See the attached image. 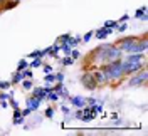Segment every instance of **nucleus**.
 Masks as SVG:
<instances>
[{
    "mask_svg": "<svg viewBox=\"0 0 148 136\" xmlns=\"http://www.w3.org/2000/svg\"><path fill=\"white\" fill-rule=\"evenodd\" d=\"M20 82H22V87H24L25 91H30L32 87H34V84H32V79H27V77H24V79H22Z\"/></svg>",
    "mask_w": 148,
    "mask_h": 136,
    "instance_id": "2eb2a0df",
    "label": "nucleus"
},
{
    "mask_svg": "<svg viewBox=\"0 0 148 136\" xmlns=\"http://www.w3.org/2000/svg\"><path fill=\"white\" fill-rule=\"evenodd\" d=\"M10 98H12V94H10V92H9V94H5V92H0V101H3V99L9 101Z\"/></svg>",
    "mask_w": 148,
    "mask_h": 136,
    "instance_id": "473e14b6",
    "label": "nucleus"
},
{
    "mask_svg": "<svg viewBox=\"0 0 148 136\" xmlns=\"http://www.w3.org/2000/svg\"><path fill=\"white\" fill-rule=\"evenodd\" d=\"M136 39H138V37H133V36H131V37H125L123 40L116 42V45H118L121 51H123V54H126V52H128V49L135 44V40H136Z\"/></svg>",
    "mask_w": 148,
    "mask_h": 136,
    "instance_id": "6e6552de",
    "label": "nucleus"
},
{
    "mask_svg": "<svg viewBox=\"0 0 148 136\" xmlns=\"http://www.w3.org/2000/svg\"><path fill=\"white\" fill-rule=\"evenodd\" d=\"M116 25H118V22H116V20H106V22H104V27L116 29Z\"/></svg>",
    "mask_w": 148,
    "mask_h": 136,
    "instance_id": "393cba45",
    "label": "nucleus"
},
{
    "mask_svg": "<svg viewBox=\"0 0 148 136\" xmlns=\"http://www.w3.org/2000/svg\"><path fill=\"white\" fill-rule=\"evenodd\" d=\"M147 77H148L147 69L143 67V69H140V71L131 74V77H130V81H128V86H131V87H140V86L147 84Z\"/></svg>",
    "mask_w": 148,
    "mask_h": 136,
    "instance_id": "20e7f679",
    "label": "nucleus"
},
{
    "mask_svg": "<svg viewBox=\"0 0 148 136\" xmlns=\"http://www.w3.org/2000/svg\"><path fill=\"white\" fill-rule=\"evenodd\" d=\"M3 2H5V0H0V5H2V3H3Z\"/></svg>",
    "mask_w": 148,
    "mask_h": 136,
    "instance_id": "a19ab883",
    "label": "nucleus"
},
{
    "mask_svg": "<svg viewBox=\"0 0 148 136\" xmlns=\"http://www.w3.org/2000/svg\"><path fill=\"white\" fill-rule=\"evenodd\" d=\"M123 69H125V76H131L133 72H136L140 69L145 67V52H135V54H126V57L123 59Z\"/></svg>",
    "mask_w": 148,
    "mask_h": 136,
    "instance_id": "f03ea898",
    "label": "nucleus"
},
{
    "mask_svg": "<svg viewBox=\"0 0 148 136\" xmlns=\"http://www.w3.org/2000/svg\"><path fill=\"white\" fill-rule=\"evenodd\" d=\"M10 86V81H0V89H9Z\"/></svg>",
    "mask_w": 148,
    "mask_h": 136,
    "instance_id": "c756f323",
    "label": "nucleus"
},
{
    "mask_svg": "<svg viewBox=\"0 0 148 136\" xmlns=\"http://www.w3.org/2000/svg\"><path fill=\"white\" fill-rule=\"evenodd\" d=\"M61 64H62V66H73V64H74V59L71 57V55H66L64 59H61Z\"/></svg>",
    "mask_w": 148,
    "mask_h": 136,
    "instance_id": "412c9836",
    "label": "nucleus"
},
{
    "mask_svg": "<svg viewBox=\"0 0 148 136\" xmlns=\"http://www.w3.org/2000/svg\"><path fill=\"white\" fill-rule=\"evenodd\" d=\"M42 104V99H39V98H36V96H29L27 99H25V106H27L29 109H32V111H36V109H39V106Z\"/></svg>",
    "mask_w": 148,
    "mask_h": 136,
    "instance_id": "9d476101",
    "label": "nucleus"
},
{
    "mask_svg": "<svg viewBox=\"0 0 148 136\" xmlns=\"http://www.w3.org/2000/svg\"><path fill=\"white\" fill-rule=\"evenodd\" d=\"M25 67H29V61H27V59H20L18 64H17V71L20 72V71H24Z\"/></svg>",
    "mask_w": 148,
    "mask_h": 136,
    "instance_id": "a211bd4d",
    "label": "nucleus"
},
{
    "mask_svg": "<svg viewBox=\"0 0 148 136\" xmlns=\"http://www.w3.org/2000/svg\"><path fill=\"white\" fill-rule=\"evenodd\" d=\"M46 99H49V101H59L61 99V96H59V94H57V92H56V91H49V94H47V98Z\"/></svg>",
    "mask_w": 148,
    "mask_h": 136,
    "instance_id": "6ab92c4d",
    "label": "nucleus"
},
{
    "mask_svg": "<svg viewBox=\"0 0 148 136\" xmlns=\"http://www.w3.org/2000/svg\"><path fill=\"white\" fill-rule=\"evenodd\" d=\"M108 82H120L125 77V69H123V62L120 61H113V62H106L101 66Z\"/></svg>",
    "mask_w": 148,
    "mask_h": 136,
    "instance_id": "7ed1b4c3",
    "label": "nucleus"
},
{
    "mask_svg": "<svg viewBox=\"0 0 148 136\" xmlns=\"http://www.w3.org/2000/svg\"><path fill=\"white\" fill-rule=\"evenodd\" d=\"M76 118H77V119L83 118V109H77V113H76Z\"/></svg>",
    "mask_w": 148,
    "mask_h": 136,
    "instance_id": "58836bf2",
    "label": "nucleus"
},
{
    "mask_svg": "<svg viewBox=\"0 0 148 136\" xmlns=\"http://www.w3.org/2000/svg\"><path fill=\"white\" fill-rule=\"evenodd\" d=\"M44 81H46V84H56V76H54V72H47L46 76H44Z\"/></svg>",
    "mask_w": 148,
    "mask_h": 136,
    "instance_id": "f3484780",
    "label": "nucleus"
},
{
    "mask_svg": "<svg viewBox=\"0 0 148 136\" xmlns=\"http://www.w3.org/2000/svg\"><path fill=\"white\" fill-rule=\"evenodd\" d=\"M69 55H71L74 61H76V59H79V57H81V52H79L77 49H74V47H73V51H71V54H69Z\"/></svg>",
    "mask_w": 148,
    "mask_h": 136,
    "instance_id": "a878e982",
    "label": "nucleus"
},
{
    "mask_svg": "<svg viewBox=\"0 0 148 136\" xmlns=\"http://www.w3.org/2000/svg\"><path fill=\"white\" fill-rule=\"evenodd\" d=\"M22 79H24V76H22V72H15L14 74V76H12V81H10V84H12V86H15V84H18V82L22 81Z\"/></svg>",
    "mask_w": 148,
    "mask_h": 136,
    "instance_id": "dca6fc26",
    "label": "nucleus"
},
{
    "mask_svg": "<svg viewBox=\"0 0 148 136\" xmlns=\"http://www.w3.org/2000/svg\"><path fill=\"white\" fill-rule=\"evenodd\" d=\"M20 72H22L24 77H27V79H32V76H34L32 71H30V67H25V69H24V71H20Z\"/></svg>",
    "mask_w": 148,
    "mask_h": 136,
    "instance_id": "4be33fe9",
    "label": "nucleus"
},
{
    "mask_svg": "<svg viewBox=\"0 0 148 136\" xmlns=\"http://www.w3.org/2000/svg\"><path fill=\"white\" fill-rule=\"evenodd\" d=\"M24 116H18V118H15L14 119V124H24Z\"/></svg>",
    "mask_w": 148,
    "mask_h": 136,
    "instance_id": "f704fd0d",
    "label": "nucleus"
},
{
    "mask_svg": "<svg viewBox=\"0 0 148 136\" xmlns=\"http://www.w3.org/2000/svg\"><path fill=\"white\" fill-rule=\"evenodd\" d=\"M59 51H61V45L54 44V45H51V47L46 49V55H51V57H56V59H57V52H59Z\"/></svg>",
    "mask_w": 148,
    "mask_h": 136,
    "instance_id": "f8f14e48",
    "label": "nucleus"
},
{
    "mask_svg": "<svg viewBox=\"0 0 148 136\" xmlns=\"http://www.w3.org/2000/svg\"><path fill=\"white\" fill-rule=\"evenodd\" d=\"M69 39H71V36H69V34H66V36H61V37H59V44L69 42Z\"/></svg>",
    "mask_w": 148,
    "mask_h": 136,
    "instance_id": "c85d7f7f",
    "label": "nucleus"
},
{
    "mask_svg": "<svg viewBox=\"0 0 148 136\" xmlns=\"http://www.w3.org/2000/svg\"><path fill=\"white\" fill-rule=\"evenodd\" d=\"M0 106L5 109V108H9V103H7V99H3V101H0Z\"/></svg>",
    "mask_w": 148,
    "mask_h": 136,
    "instance_id": "4c0bfd02",
    "label": "nucleus"
},
{
    "mask_svg": "<svg viewBox=\"0 0 148 136\" xmlns=\"http://www.w3.org/2000/svg\"><path fill=\"white\" fill-rule=\"evenodd\" d=\"M56 76V82H64V74L62 72H54Z\"/></svg>",
    "mask_w": 148,
    "mask_h": 136,
    "instance_id": "bb28decb",
    "label": "nucleus"
},
{
    "mask_svg": "<svg viewBox=\"0 0 148 136\" xmlns=\"http://www.w3.org/2000/svg\"><path fill=\"white\" fill-rule=\"evenodd\" d=\"M92 37H94V32L91 30V32H86V34H84V37L81 39V40H83V42H89Z\"/></svg>",
    "mask_w": 148,
    "mask_h": 136,
    "instance_id": "b1692460",
    "label": "nucleus"
},
{
    "mask_svg": "<svg viewBox=\"0 0 148 136\" xmlns=\"http://www.w3.org/2000/svg\"><path fill=\"white\" fill-rule=\"evenodd\" d=\"M126 29H128V25H126V24H125V22H121V25H120V24H118V25H116V30H118V32H125V30H126Z\"/></svg>",
    "mask_w": 148,
    "mask_h": 136,
    "instance_id": "2f4dec72",
    "label": "nucleus"
},
{
    "mask_svg": "<svg viewBox=\"0 0 148 136\" xmlns=\"http://www.w3.org/2000/svg\"><path fill=\"white\" fill-rule=\"evenodd\" d=\"M61 111H62V113L66 114V119H69V118H71V109L67 108V106H62V108H61Z\"/></svg>",
    "mask_w": 148,
    "mask_h": 136,
    "instance_id": "cd10ccee",
    "label": "nucleus"
},
{
    "mask_svg": "<svg viewBox=\"0 0 148 136\" xmlns=\"http://www.w3.org/2000/svg\"><path fill=\"white\" fill-rule=\"evenodd\" d=\"M126 20H128V15H123V17L120 18V22H126Z\"/></svg>",
    "mask_w": 148,
    "mask_h": 136,
    "instance_id": "ea45409f",
    "label": "nucleus"
},
{
    "mask_svg": "<svg viewBox=\"0 0 148 136\" xmlns=\"http://www.w3.org/2000/svg\"><path fill=\"white\" fill-rule=\"evenodd\" d=\"M18 116H22V113H20V109H14V119H15V118H18Z\"/></svg>",
    "mask_w": 148,
    "mask_h": 136,
    "instance_id": "e433bc0d",
    "label": "nucleus"
},
{
    "mask_svg": "<svg viewBox=\"0 0 148 136\" xmlns=\"http://www.w3.org/2000/svg\"><path fill=\"white\" fill-rule=\"evenodd\" d=\"M42 66H44V74L52 72V66H51V64H42Z\"/></svg>",
    "mask_w": 148,
    "mask_h": 136,
    "instance_id": "72a5a7b5",
    "label": "nucleus"
},
{
    "mask_svg": "<svg viewBox=\"0 0 148 136\" xmlns=\"http://www.w3.org/2000/svg\"><path fill=\"white\" fill-rule=\"evenodd\" d=\"M92 57H94L96 64L103 66V64H106V62L120 61L121 57H123V51L116 44H101L99 47H96L92 51Z\"/></svg>",
    "mask_w": 148,
    "mask_h": 136,
    "instance_id": "f257e3e1",
    "label": "nucleus"
},
{
    "mask_svg": "<svg viewBox=\"0 0 148 136\" xmlns=\"http://www.w3.org/2000/svg\"><path fill=\"white\" fill-rule=\"evenodd\" d=\"M46 118H54V108H47L46 109Z\"/></svg>",
    "mask_w": 148,
    "mask_h": 136,
    "instance_id": "7c9ffc66",
    "label": "nucleus"
},
{
    "mask_svg": "<svg viewBox=\"0 0 148 136\" xmlns=\"http://www.w3.org/2000/svg\"><path fill=\"white\" fill-rule=\"evenodd\" d=\"M81 82H83L84 87H86V89H89V91H94L96 87H98V84H96V81H94V77H92V72H91V71H86V72L83 74Z\"/></svg>",
    "mask_w": 148,
    "mask_h": 136,
    "instance_id": "39448f33",
    "label": "nucleus"
},
{
    "mask_svg": "<svg viewBox=\"0 0 148 136\" xmlns=\"http://www.w3.org/2000/svg\"><path fill=\"white\" fill-rule=\"evenodd\" d=\"M20 113H22V116H24V118H27L29 114H30V113H32V109L25 108V109H22V111H20Z\"/></svg>",
    "mask_w": 148,
    "mask_h": 136,
    "instance_id": "c9c22d12",
    "label": "nucleus"
},
{
    "mask_svg": "<svg viewBox=\"0 0 148 136\" xmlns=\"http://www.w3.org/2000/svg\"><path fill=\"white\" fill-rule=\"evenodd\" d=\"M135 18H140V20H143V22H147V7H141V9H138L136 12H135Z\"/></svg>",
    "mask_w": 148,
    "mask_h": 136,
    "instance_id": "ddd939ff",
    "label": "nucleus"
},
{
    "mask_svg": "<svg viewBox=\"0 0 148 136\" xmlns=\"http://www.w3.org/2000/svg\"><path fill=\"white\" fill-rule=\"evenodd\" d=\"M49 91H52L51 86H46V87H32V89H30V94L44 101L47 98V94H49Z\"/></svg>",
    "mask_w": 148,
    "mask_h": 136,
    "instance_id": "0eeeda50",
    "label": "nucleus"
},
{
    "mask_svg": "<svg viewBox=\"0 0 148 136\" xmlns=\"http://www.w3.org/2000/svg\"><path fill=\"white\" fill-rule=\"evenodd\" d=\"M42 57H34V59H30V61H29V67H30V69H37V67H40V66H42Z\"/></svg>",
    "mask_w": 148,
    "mask_h": 136,
    "instance_id": "4468645a",
    "label": "nucleus"
},
{
    "mask_svg": "<svg viewBox=\"0 0 148 136\" xmlns=\"http://www.w3.org/2000/svg\"><path fill=\"white\" fill-rule=\"evenodd\" d=\"M59 45H61V51H62V52H64L66 55H69V54H71L73 47L69 45V42H64V44H59Z\"/></svg>",
    "mask_w": 148,
    "mask_h": 136,
    "instance_id": "aec40b11",
    "label": "nucleus"
},
{
    "mask_svg": "<svg viewBox=\"0 0 148 136\" xmlns=\"http://www.w3.org/2000/svg\"><path fill=\"white\" fill-rule=\"evenodd\" d=\"M114 29H110V27H99L98 30H94V37L96 39H99V40H103V39H108V37L111 36V32H113Z\"/></svg>",
    "mask_w": 148,
    "mask_h": 136,
    "instance_id": "1a4fd4ad",
    "label": "nucleus"
},
{
    "mask_svg": "<svg viewBox=\"0 0 148 136\" xmlns=\"http://www.w3.org/2000/svg\"><path fill=\"white\" fill-rule=\"evenodd\" d=\"M92 77H94V81H96V84H98V87L99 86H106L108 84V79H106V74H104V71H103V67L99 66L98 69H92Z\"/></svg>",
    "mask_w": 148,
    "mask_h": 136,
    "instance_id": "423d86ee",
    "label": "nucleus"
},
{
    "mask_svg": "<svg viewBox=\"0 0 148 136\" xmlns=\"http://www.w3.org/2000/svg\"><path fill=\"white\" fill-rule=\"evenodd\" d=\"M79 42H81V37H71V39H69V45H71V47H76Z\"/></svg>",
    "mask_w": 148,
    "mask_h": 136,
    "instance_id": "5701e85b",
    "label": "nucleus"
},
{
    "mask_svg": "<svg viewBox=\"0 0 148 136\" xmlns=\"http://www.w3.org/2000/svg\"><path fill=\"white\" fill-rule=\"evenodd\" d=\"M67 99L71 103V106L77 109H83L86 106V98H83V96H73V98H67Z\"/></svg>",
    "mask_w": 148,
    "mask_h": 136,
    "instance_id": "9b49d317",
    "label": "nucleus"
}]
</instances>
